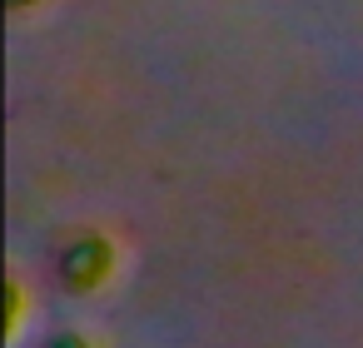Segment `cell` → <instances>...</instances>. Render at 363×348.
Masks as SVG:
<instances>
[{
	"mask_svg": "<svg viewBox=\"0 0 363 348\" xmlns=\"http://www.w3.org/2000/svg\"><path fill=\"white\" fill-rule=\"evenodd\" d=\"M110 244L100 239V234H80L75 244H65V254H60V274H65V284L70 288H95L105 274H110Z\"/></svg>",
	"mask_w": 363,
	"mask_h": 348,
	"instance_id": "6da1fadb",
	"label": "cell"
},
{
	"mask_svg": "<svg viewBox=\"0 0 363 348\" xmlns=\"http://www.w3.org/2000/svg\"><path fill=\"white\" fill-rule=\"evenodd\" d=\"M50 348H85V338H75V333H60V338H50Z\"/></svg>",
	"mask_w": 363,
	"mask_h": 348,
	"instance_id": "7a4b0ae2",
	"label": "cell"
},
{
	"mask_svg": "<svg viewBox=\"0 0 363 348\" xmlns=\"http://www.w3.org/2000/svg\"><path fill=\"white\" fill-rule=\"evenodd\" d=\"M11 6H30V0H11Z\"/></svg>",
	"mask_w": 363,
	"mask_h": 348,
	"instance_id": "3957f363",
	"label": "cell"
}]
</instances>
